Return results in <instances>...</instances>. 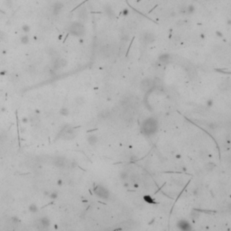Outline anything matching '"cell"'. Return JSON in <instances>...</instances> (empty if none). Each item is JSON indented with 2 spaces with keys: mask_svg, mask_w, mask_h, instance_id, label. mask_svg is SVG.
Wrapping results in <instances>:
<instances>
[{
  "mask_svg": "<svg viewBox=\"0 0 231 231\" xmlns=\"http://www.w3.org/2000/svg\"><path fill=\"white\" fill-rule=\"evenodd\" d=\"M87 15H88V14H87V10H86L85 8H80V9H79V11H78L79 18L81 19V20H85V19L87 18Z\"/></svg>",
  "mask_w": 231,
  "mask_h": 231,
  "instance_id": "cell-15",
  "label": "cell"
},
{
  "mask_svg": "<svg viewBox=\"0 0 231 231\" xmlns=\"http://www.w3.org/2000/svg\"><path fill=\"white\" fill-rule=\"evenodd\" d=\"M76 135H77V133L75 132L73 128H71L70 126H65L61 129V131L60 132V134L57 137L61 138V139L66 140V141H70V140L74 139L76 137Z\"/></svg>",
  "mask_w": 231,
  "mask_h": 231,
  "instance_id": "cell-3",
  "label": "cell"
},
{
  "mask_svg": "<svg viewBox=\"0 0 231 231\" xmlns=\"http://www.w3.org/2000/svg\"><path fill=\"white\" fill-rule=\"evenodd\" d=\"M195 11V6L193 5H190V6H187L186 7V14L187 15H191L193 14Z\"/></svg>",
  "mask_w": 231,
  "mask_h": 231,
  "instance_id": "cell-18",
  "label": "cell"
},
{
  "mask_svg": "<svg viewBox=\"0 0 231 231\" xmlns=\"http://www.w3.org/2000/svg\"><path fill=\"white\" fill-rule=\"evenodd\" d=\"M60 115L61 116H67L69 114H70V111H69V109H68L67 108H61L60 109Z\"/></svg>",
  "mask_w": 231,
  "mask_h": 231,
  "instance_id": "cell-19",
  "label": "cell"
},
{
  "mask_svg": "<svg viewBox=\"0 0 231 231\" xmlns=\"http://www.w3.org/2000/svg\"><path fill=\"white\" fill-rule=\"evenodd\" d=\"M128 14H129V11H128V9H127V8H125V9H124V10H123V12H122V15H125V16H126V15H128Z\"/></svg>",
  "mask_w": 231,
  "mask_h": 231,
  "instance_id": "cell-22",
  "label": "cell"
},
{
  "mask_svg": "<svg viewBox=\"0 0 231 231\" xmlns=\"http://www.w3.org/2000/svg\"><path fill=\"white\" fill-rule=\"evenodd\" d=\"M62 8H63V4H62L61 2H56V3H54L53 6H52V8L53 15H59V14L61 13V11L62 10Z\"/></svg>",
  "mask_w": 231,
  "mask_h": 231,
  "instance_id": "cell-10",
  "label": "cell"
},
{
  "mask_svg": "<svg viewBox=\"0 0 231 231\" xmlns=\"http://www.w3.org/2000/svg\"><path fill=\"white\" fill-rule=\"evenodd\" d=\"M45 194H46V196H48L52 201H55L56 199H58V197H59V193L56 190H53V191H51V192H45Z\"/></svg>",
  "mask_w": 231,
  "mask_h": 231,
  "instance_id": "cell-16",
  "label": "cell"
},
{
  "mask_svg": "<svg viewBox=\"0 0 231 231\" xmlns=\"http://www.w3.org/2000/svg\"><path fill=\"white\" fill-rule=\"evenodd\" d=\"M153 84H154V82L151 79H145L140 83V88L144 91H148L152 88H153Z\"/></svg>",
  "mask_w": 231,
  "mask_h": 231,
  "instance_id": "cell-8",
  "label": "cell"
},
{
  "mask_svg": "<svg viewBox=\"0 0 231 231\" xmlns=\"http://www.w3.org/2000/svg\"><path fill=\"white\" fill-rule=\"evenodd\" d=\"M68 61L67 60H65L63 58H57L55 59V61H53V64H52V69L54 71H59L60 69L61 68H64L67 66Z\"/></svg>",
  "mask_w": 231,
  "mask_h": 231,
  "instance_id": "cell-6",
  "label": "cell"
},
{
  "mask_svg": "<svg viewBox=\"0 0 231 231\" xmlns=\"http://www.w3.org/2000/svg\"><path fill=\"white\" fill-rule=\"evenodd\" d=\"M57 184H58L59 186H61V185H62V180H59V181L57 182Z\"/></svg>",
  "mask_w": 231,
  "mask_h": 231,
  "instance_id": "cell-24",
  "label": "cell"
},
{
  "mask_svg": "<svg viewBox=\"0 0 231 231\" xmlns=\"http://www.w3.org/2000/svg\"><path fill=\"white\" fill-rule=\"evenodd\" d=\"M178 227L182 231H190L191 229L190 223L186 220H181L178 222Z\"/></svg>",
  "mask_w": 231,
  "mask_h": 231,
  "instance_id": "cell-11",
  "label": "cell"
},
{
  "mask_svg": "<svg viewBox=\"0 0 231 231\" xmlns=\"http://www.w3.org/2000/svg\"><path fill=\"white\" fill-rule=\"evenodd\" d=\"M87 140H88V143L90 144V146H95L97 142V136L96 135V134H91L88 136Z\"/></svg>",
  "mask_w": 231,
  "mask_h": 231,
  "instance_id": "cell-13",
  "label": "cell"
},
{
  "mask_svg": "<svg viewBox=\"0 0 231 231\" xmlns=\"http://www.w3.org/2000/svg\"><path fill=\"white\" fill-rule=\"evenodd\" d=\"M141 39L145 43L150 44V43H152L154 42V40H155V35H154L153 33H151V32H146V33H144V34L141 35Z\"/></svg>",
  "mask_w": 231,
  "mask_h": 231,
  "instance_id": "cell-9",
  "label": "cell"
},
{
  "mask_svg": "<svg viewBox=\"0 0 231 231\" xmlns=\"http://www.w3.org/2000/svg\"><path fill=\"white\" fill-rule=\"evenodd\" d=\"M42 231H46V230H42Z\"/></svg>",
  "mask_w": 231,
  "mask_h": 231,
  "instance_id": "cell-27",
  "label": "cell"
},
{
  "mask_svg": "<svg viewBox=\"0 0 231 231\" xmlns=\"http://www.w3.org/2000/svg\"><path fill=\"white\" fill-rule=\"evenodd\" d=\"M53 165L57 168H64L67 166L68 161L63 156H56L53 158Z\"/></svg>",
  "mask_w": 231,
  "mask_h": 231,
  "instance_id": "cell-7",
  "label": "cell"
},
{
  "mask_svg": "<svg viewBox=\"0 0 231 231\" xmlns=\"http://www.w3.org/2000/svg\"><path fill=\"white\" fill-rule=\"evenodd\" d=\"M208 105H209V106H211V105H212V100L208 101Z\"/></svg>",
  "mask_w": 231,
  "mask_h": 231,
  "instance_id": "cell-26",
  "label": "cell"
},
{
  "mask_svg": "<svg viewBox=\"0 0 231 231\" xmlns=\"http://www.w3.org/2000/svg\"><path fill=\"white\" fill-rule=\"evenodd\" d=\"M22 31L24 32V33H29L30 32V26L28 24H24L22 26Z\"/></svg>",
  "mask_w": 231,
  "mask_h": 231,
  "instance_id": "cell-21",
  "label": "cell"
},
{
  "mask_svg": "<svg viewBox=\"0 0 231 231\" xmlns=\"http://www.w3.org/2000/svg\"><path fill=\"white\" fill-rule=\"evenodd\" d=\"M104 11L105 13H106V15H108V16H109V17H115V13H114V11H113V9H112L111 6H104Z\"/></svg>",
  "mask_w": 231,
  "mask_h": 231,
  "instance_id": "cell-14",
  "label": "cell"
},
{
  "mask_svg": "<svg viewBox=\"0 0 231 231\" xmlns=\"http://www.w3.org/2000/svg\"><path fill=\"white\" fill-rule=\"evenodd\" d=\"M28 210L31 213H36L38 211V206L35 203H31L28 207Z\"/></svg>",
  "mask_w": 231,
  "mask_h": 231,
  "instance_id": "cell-17",
  "label": "cell"
},
{
  "mask_svg": "<svg viewBox=\"0 0 231 231\" xmlns=\"http://www.w3.org/2000/svg\"><path fill=\"white\" fill-rule=\"evenodd\" d=\"M29 36L28 35H23L22 37L20 38V42H21V43H23V44H27L28 43H29Z\"/></svg>",
  "mask_w": 231,
  "mask_h": 231,
  "instance_id": "cell-20",
  "label": "cell"
},
{
  "mask_svg": "<svg viewBox=\"0 0 231 231\" xmlns=\"http://www.w3.org/2000/svg\"><path fill=\"white\" fill-rule=\"evenodd\" d=\"M216 34L219 35V37H222V35H223V34H222V33H220V32H219V31H217Z\"/></svg>",
  "mask_w": 231,
  "mask_h": 231,
  "instance_id": "cell-25",
  "label": "cell"
},
{
  "mask_svg": "<svg viewBox=\"0 0 231 231\" xmlns=\"http://www.w3.org/2000/svg\"><path fill=\"white\" fill-rule=\"evenodd\" d=\"M36 225H37V228L39 231L45 230L51 226V220L48 217H43L37 220Z\"/></svg>",
  "mask_w": 231,
  "mask_h": 231,
  "instance_id": "cell-4",
  "label": "cell"
},
{
  "mask_svg": "<svg viewBox=\"0 0 231 231\" xmlns=\"http://www.w3.org/2000/svg\"><path fill=\"white\" fill-rule=\"evenodd\" d=\"M94 192H95V194L97 195V197L101 198V199H104V200H107V199L109 197L108 190H107L105 187L101 186V185H97V186L94 189Z\"/></svg>",
  "mask_w": 231,
  "mask_h": 231,
  "instance_id": "cell-5",
  "label": "cell"
},
{
  "mask_svg": "<svg viewBox=\"0 0 231 231\" xmlns=\"http://www.w3.org/2000/svg\"><path fill=\"white\" fill-rule=\"evenodd\" d=\"M69 32L74 36L80 37L85 34V26L80 22H74L69 27Z\"/></svg>",
  "mask_w": 231,
  "mask_h": 231,
  "instance_id": "cell-2",
  "label": "cell"
},
{
  "mask_svg": "<svg viewBox=\"0 0 231 231\" xmlns=\"http://www.w3.org/2000/svg\"><path fill=\"white\" fill-rule=\"evenodd\" d=\"M158 129V122L154 117H149L142 124L141 130L146 135H152Z\"/></svg>",
  "mask_w": 231,
  "mask_h": 231,
  "instance_id": "cell-1",
  "label": "cell"
},
{
  "mask_svg": "<svg viewBox=\"0 0 231 231\" xmlns=\"http://www.w3.org/2000/svg\"><path fill=\"white\" fill-rule=\"evenodd\" d=\"M159 61L162 64H167L170 61V55L168 53H163L159 56Z\"/></svg>",
  "mask_w": 231,
  "mask_h": 231,
  "instance_id": "cell-12",
  "label": "cell"
},
{
  "mask_svg": "<svg viewBox=\"0 0 231 231\" xmlns=\"http://www.w3.org/2000/svg\"><path fill=\"white\" fill-rule=\"evenodd\" d=\"M28 122H29V118H28V117H23L22 118V123L26 124L28 123Z\"/></svg>",
  "mask_w": 231,
  "mask_h": 231,
  "instance_id": "cell-23",
  "label": "cell"
}]
</instances>
